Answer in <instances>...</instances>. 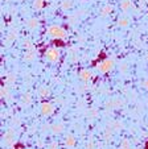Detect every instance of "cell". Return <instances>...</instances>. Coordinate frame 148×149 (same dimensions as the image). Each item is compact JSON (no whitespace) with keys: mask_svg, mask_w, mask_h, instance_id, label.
Wrapping results in <instances>:
<instances>
[{"mask_svg":"<svg viewBox=\"0 0 148 149\" xmlns=\"http://www.w3.org/2000/svg\"><path fill=\"white\" fill-rule=\"evenodd\" d=\"M114 65H115V63H114V61H112L111 58H105L103 61L98 62L97 65H95V68H97V70L99 71V73L106 74V73H109V71L112 70Z\"/></svg>","mask_w":148,"mask_h":149,"instance_id":"obj_1","label":"cell"},{"mask_svg":"<svg viewBox=\"0 0 148 149\" xmlns=\"http://www.w3.org/2000/svg\"><path fill=\"white\" fill-rule=\"evenodd\" d=\"M46 33L53 38H65L66 37V31L60 25H51L46 29Z\"/></svg>","mask_w":148,"mask_h":149,"instance_id":"obj_2","label":"cell"},{"mask_svg":"<svg viewBox=\"0 0 148 149\" xmlns=\"http://www.w3.org/2000/svg\"><path fill=\"white\" fill-rule=\"evenodd\" d=\"M44 56H45V58H46L49 62L56 63V62H58L61 53H60V50L57 48H49V49H46V50H45Z\"/></svg>","mask_w":148,"mask_h":149,"instance_id":"obj_3","label":"cell"},{"mask_svg":"<svg viewBox=\"0 0 148 149\" xmlns=\"http://www.w3.org/2000/svg\"><path fill=\"white\" fill-rule=\"evenodd\" d=\"M41 113L44 116H52L54 113V106L52 103L44 102V103L41 104Z\"/></svg>","mask_w":148,"mask_h":149,"instance_id":"obj_4","label":"cell"},{"mask_svg":"<svg viewBox=\"0 0 148 149\" xmlns=\"http://www.w3.org/2000/svg\"><path fill=\"white\" fill-rule=\"evenodd\" d=\"M91 78H93V74H91V71L90 70H81L79 71V79H81L82 82L87 83Z\"/></svg>","mask_w":148,"mask_h":149,"instance_id":"obj_5","label":"cell"},{"mask_svg":"<svg viewBox=\"0 0 148 149\" xmlns=\"http://www.w3.org/2000/svg\"><path fill=\"white\" fill-rule=\"evenodd\" d=\"M65 145H66V148H74L76 146V137L72 135H67L66 137H65Z\"/></svg>","mask_w":148,"mask_h":149,"instance_id":"obj_6","label":"cell"},{"mask_svg":"<svg viewBox=\"0 0 148 149\" xmlns=\"http://www.w3.org/2000/svg\"><path fill=\"white\" fill-rule=\"evenodd\" d=\"M34 58H36V53H34V50H27L25 53H24V61L32 62V61H34Z\"/></svg>","mask_w":148,"mask_h":149,"instance_id":"obj_7","label":"cell"},{"mask_svg":"<svg viewBox=\"0 0 148 149\" xmlns=\"http://www.w3.org/2000/svg\"><path fill=\"white\" fill-rule=\"evenodd\" d=\"M131 7H132L131 0H122V3H120V9H122L123 12L130 11V8H131Z\"/></svg>","mask_w":148,"mask_h":149,"instance_id":"obj_8","label":"cell"},{"mask_svg":"<svg viewBox=\"0 0 148 149\" xmlns=\"http://www.w3.org/2000/svg\"><path fill=\"white\" fill-rule=\"evenodd\" d=\"M123 102L120 100V99H115V100H110L107 102V107L110 108H118V107H122Z\"/></svg>","mask_w":148,"mask_h":149,"instance_id":"obj_9","label":"cell"},{"mask_svg":"<svg viewBox=\"0 0 148 149\" xmlns=\"http://www.w3.org/2000/svg\"><path fill=\"white\" fill-rule=\"evenodd\" d=\"M51 130L53 133H56V135H58V133H61L62 131H64V124L61 123H57V124H53V125L51 127Z\"/></svg>","mask_w":148,"mask_h":149,"instance_id":"obj_10","label":"cell"},{"mask_svg":"<svg viewBox=\"0 0 148 149\" xmlns=\"http://www.w3.org/2000/svg\"><path fill=\"white\" fill-rule=\"evenodd\" d=\"M73 7V0H62L61 1V9L62 11H69Z\"/></svg>","mask_w":148,"mask_h":149,"instance_id":"obj_11","label":"cell"},{"mask_svg":"<svg viewBox=\"0 0 148 149\" xmlns=\"http://www.w3.org/2000/svg\"><path fill=\"white\" fill-rule=\"evenodd\" d=\"M27 26H28L29 29H37L39 28V20L37 19H29L28 21H27Z\"/></svg>","mask_w":148,"mask_h":149,"instance_id":"obj_12","label":"cell"},{"mask_svg":"<svg viewBox=\"0 0 148 149\" xmlns=\"http://www.w3.org/2000/svg\"><path fill=\"white\" fill-rule=\"evenodd\" d=\"M122 127H123V124L120 123V121H112V123L109 124V128L111 131H120Z\"/></svg>","mask_w":148,"mask_h":149,"instance_id":"obj_13","label":"cell"},{"mask_svg":"<svg viewBox=\"0 0 148 149\" xmlns=\"http://www.w3.org/2000/svg\"><path fill=\"white\" fill-rule=\"evenodd\" d=\"M13 135L15 133L12 132V131H8V132L4 135V141H6L7 144H9V145H12V144H13Z\"/></svg>","mask_w":148,"mask_h":149,"instance_id":"obj_14","label":"cell"},{"mask_svg":"<svg viewBox=\"0 0 148 149\" xmlns=\"http://www.w3.org/2000/svg\"><path fill=\"white\" fill-rule=\"evenodd\" d=\"M130 24V17L124 16V17H120L119 20H118V25L122 26V28H124V26H127Z\"/></svg>","mask_w":148,"mask_h":149,"instance_id":"obj_15","label":"cell"},{"mask_svg":"<svg viewBox=\"0 0 148 149\" xmlns=\"http://www.w3.org/2000/svg\"><path fill=\"white\" fill-rule=\"evenodd\" d=\"M112 12V6H105L103 8H102V11H101V15L102 16H107V15H110Z\"/></svg>","mask_w":148,"mask_h":149,"instance_id":"obj_16","label":"cell"},{"mask_svg":"<svg viewBox=\"0 0 148 149\" xmlns=\"http://www.w3.org/2000/svg\"><path fill=\"white\" fill-rule=\"evenodd\" d=\"M39 94H40V96H42V98H48V96L51 95V91H49L48 87H41L39 90Z\"/></svg>","mask_w":148,"mask_h":149,"instance_id":"obj_17","label":"cell"},{"mask_svg":"<svg viewBox=\"0 0 148 149\" xmlns=\"http://www.w3.org/2000/svg\"><path fill=\"white\" fill-rule=\"evenodd\" d=\"M119 149H131V143H130V140H127V139H123L122 143H120Z\"/></svg>","mask_w":148,"mask_h":149,"instance_id":"obj_18","label":"cell"},{"mask_svg":"<svg viewBox=\"0 0 148 149\" xmlns=\"http://www.w3.org/2000/svg\"><path fill=\"white\" fill-rule=\"evenodd\" d=\"M33 8H34V9H37V11L42 9V8H44V0H34Z\"/></svg>","mask_w":148,"mask_h":149,"instance_id":"obj_19","label":"cell"},{"mask_svg":"<svg viewBox=\"0 0 148 149\" xmlns=\"http://www.w3.org/2000/svg\"><path fill=\"white\" fill-rule=\"evenodd\" d=\"M15 81H16V75L15 74H8L6 78V83L7 84H13Z\"/></svg>","mask_w":148,"mask_h":149,"instance_id":"obj_20","label":"cell"},{"mask_svg":"<svg viewBox=\"0 0 148 149\" xmlns=\"http://www.w3.org/2000/svg\"><path fill=\"white\" fill-rule=\"evenodd\" d=\"M103 136H105V140H106V141H110V140L112 139V131L110 130V128H107V131L105 132Z\"/></svg>","mask_w":148,"mask_h":149,"instance_id":"obj_21","label":"cell"},{"mask_svg":"<svg viewBox=\"0 0 148 149\" xmlns=\"http://www.w3.org/2000/svg\"><path fill=\"white\" fill-rule=\"evenodd\" d=\"M1 96L3 98H6V99H8L9 98V91H8V88L4 86V87H1Z\"/></svg>","mask_w":148,"mask_h":149,"instance_id":"obj_22","label":"cell"},{"mask_svg":"<svg viewBox=\"0 0 148 149\" xmlns=\"http://www.w3.org/2000/svg\"><path fill=\"white\" fill-rule=\"evenodd\" d=\"M22 103H24V106H28V104L31 103V95H29V94H27V95L22 98Z\"/></svg>","mask_w":148,"mask_h":149,"instance_id":"obj_23","label":"cell"},{"mask_svg":"<svg viewBox=\"0 0 148 149\" xmlns=\"http://www.w3.org/2000/svg\"><path fill=\"white\" fill-rule=\"evenodd\" d=\"M25 48H27V50H34V46H33V44H32L31 41H25Z\"/></svg>","mask_w":148,"mask_h":149,"instance_id":"obj_24","label":"cell"},{"mask_svg":"<svg viewBox=\"0 0 148 149\" xmlns=\"http://www.w3.org/2000/svg\"><path fill=\"white\" fill-rule=\"evenodd\" d=\"M16 37H17V33H16V32H12V33H9L7 41H13V40H16Z\"/></svg>","mask_w":148,"mask_h":149,"instance_id":"obj_25","label":"cell"},{"mask_svg":"<svg viewBox=\"0 0 148 149\" xmlns=\"http://www.w3.org/2000/svg\"><path fill=\"white\" fill-rule=\"evenodd\" d=\"M48 149H58V144L56 141H53V143H51L48 145Z\"/></svg>","mask_w":148,"mask_h":149,"instance_id":"obj_26","label":"cell"},{"mask_svg":"<svg viewBox=\"0 0 148 149\" xmlns=\"http://www.w3.org/2000/svg\"><path fill=\"white\" fill-rule=\"evenodd\" d=\"M86 149H94V143H93V141H89L86 145Z\"/></svg>","mask_w":148,"mask_h":149,"instance_id":"obj_27","label":"cell"},{"mask_svg":"<svg viewBox=\"0 0 148 149\" xmlns=\"http://www.w3.org/2000/svg\"><path fill=\"white\" fill-rule=\"evenodd\" d=\"M97 111L95 110H91V111H89V115H90V118H95V115H97Z\"/></svg>","mask_w":148,"mask_h":149,"instance_id":"obj_28","label":"cell"},{"mask_svg":"<svg viewBox=\"0 0 148 149\" xmlns=\"http://www.w3.org/2000/svg\"><path fill=\"white\" fill-rule=\"evenodd\" d=\"M143 84H144V87H145V88H148V79H145L144 83H143Z\"/></svg>","mask_w":148,"mask_h":149,"instance_id":"obj_29","label":"cell"},{"mask_svg":"<svg viewBox=\"0 0 148 149\" xmlns=\"http://www.w3.org/2000/svg\"><path fill=\"white\" fill-rule=\"evenodd\" d=\"M120 69H122V71H124V70H126V65H122V68H120Z\"/></svg>","mask_w":148,"mask_h":149,"instance_id":"obj_30","label":"cell"},{"mask_svg":"<svg viewBox=\"0 0 148 149\" xmlns=\"http://www.w3.org/2000/svg\"><path fill=\"white\" fill-rule=\"evenodd\" d=\"M147 61H148V54H147Z\"/></svg>","mask_w":148,"mask_h":149,"instance_id":"obj_31","label":"cell"}]
</instances>
